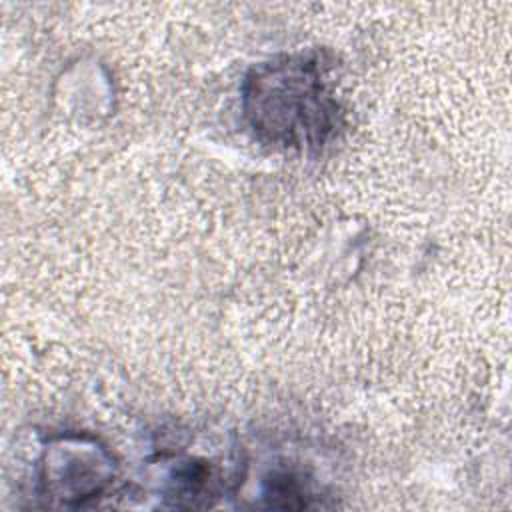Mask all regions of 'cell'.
I'll return each mask as SVG.
<instances>
[{
  "mask_svg": "<svg viewBox=\"0 0 512 512\" xmlns=\"http://www.w3.org/2000/svg\"><path fill=\"white\" fill-rule=\"evenodd\" d=\"M318 52H294L254 66L242 86L244 116L256 138L280 148L314 150L340 126V104Z\"/></svg>",
  "mask_w": 512,
  "mask_h": 512,
  "instance_id": "1",
  "label": "cell"
},
{
  "mask_svg": "<svg viewBox=\"0 0 512 512\" xmlns=\"http://www.w3.org/2000/svg\"><path fill=\"white\" fill-rule=\"evenodd\" d=\"M116 474L110 452L88 436H60L48 444L40 462V490L64 506H82L100 496Z\"/></svg>",
  "mask_w": 512,
  "mask_h": 512,
  "instance_id": "2",
  "label": "cell"
}]
</instances>
